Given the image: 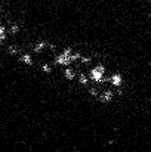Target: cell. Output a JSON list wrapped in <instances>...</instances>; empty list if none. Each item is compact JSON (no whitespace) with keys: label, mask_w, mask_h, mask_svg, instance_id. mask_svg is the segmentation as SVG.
<instances>
[{"label":"cell","mask_w":151,"mask_h":152,"mask_svg":"<svg viewBox=\"0 0 151 152\" xmlns=\"http://www.w3.org/2000/svg\"><path fill=\"white\" fill-rule=\"evenodd\" d=\"M48 48H49V39H36V42L31 45V50L33 53H36V55H42V53H45V52L48 50Z\"/></svg>","instance_id":"obj_3"},{"label":"cell","mask_w":151,"mask_h":152,"mask_svg":"<svg viewBox=\"0 0 151 152\" xmlns=\"http://www.w3.org/2000/svg\"><path fill=\"white\" fill-rule=\"evenodd\" d=\"M123 75L120 74V72H113L110 77H108V84H111V87H114V89H119V87H122L123 86Z\"/></svg>","instance_id":"obj_5"},{"label":"cell","mask_w":151,"mask_h":152,"mask_svg":"<svg viewBox=\"0 0 151 152\" xmlns=\"http://www.w3.org/2000/svg\"><path fill=\"white\" fill-rule=\"evenodd\" d=\"M88 77L91 84L102 87L105 83H108V77H107V66L102 62L94 64L89 69H88Z\"/></svg>","instance_id":"obj_1"},{"label":"cell","mask_w":151,"mask_h":152,"mask_svg":"<svg viewBox=\"0 0 151 152\" xmlns=\"http://www.w3.org/2000/svg\"><path fill=\"white\" fill-rule=\"evenodd\" d=\"M117 95H116V90H113V89H110V87H105V89H102V92L99 93V96L96 98V101L102 103V105H107V103H111V102L114 101V98H116Z\"/></svg>","instance_id":"obj_2"},{"label":"cell","mask_w":151,"mask_h":152,"mask_svg":"<svg viewBox=\"0 0 151 152\" xmlns=\"http://www.w3.org/2000/svg\"><path fill=\"white\" fill-rule=\"evenodd\" d=\"M18 62H19L22 66H27V68L36 65V61H34V58H33V53H30L28 50H24L18 56Z\"/></svg>","instance_id":"obj_4"},{"label":"cell","mask_w":151,"mask_h":152,"mask_svg":"<svg viewBox=\"0 0 151 152\" xmlns=\"http://www.w3.org/2000/svg\"><path fill=\"white\" fill-rule=\"evenodd\" d=\"M150 16H151V12H150Z\"/></svg>","instance_id":"obj_6"}]
</instances>
